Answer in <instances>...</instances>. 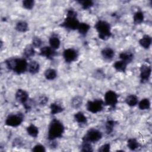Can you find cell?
<instances>
[{"instance_id":"ba28073f","label":"cell","mask_w":152,"mask_h":152,"mask_svg":"<svg viewBox=\"0 0 152 152\" xmlns=\"http://www.w3.org/2000/svg\"><path fill=\"white\" fill-rule=\"evenodd\" d=\"M118 95L112 90L107 91L104 96V103L106 106L115 109L118 102Z\"/></svg>"},{"instance_id":"f546056e","label":"cell","mask_w":152,"mask_h":152,"mask_svg":"<svg viewBox=\"0 0 152 152\" xmlns=\"http://www.w3.org/2000/svg\"><path fill=\"white\" fill-rule=\"evenodd\" d=\"M138 107L140 110H148L150 108V101L147 98H144L141 100L138 103Z\"/></svg>"},{"instance_id":"4316f807","label":"cell","mask_w":152,"mask_h":152,"mask_svg":"<svg viewBox=\"0 0 152 152\" xmlns=\"http://www.w3.org/2000/svg\"><path fill=\"white\" fill-rule=\"evenodd\" d=\"M27 133L33 138H36L39 135V128L33 124L29 125L26 128Z\"/></svg>"},{"instance_id":"7c38bea8","label":"cell","mask_w":152,"mask_h":152,"mask_svg":"<svg viewBox=\"0 0 152 152\" xmlns=\"http://www.w3.org/2000/svg\"><path fill=\"white\" fill-rule=\"evenodd\" d=\"M15 99L18 103L23 104L29 99L28 93L23 89H18L15 94Z\"/></svg>"},{"instance_id":"1f68e13d","label":"cell","mask_w":152,"mask_h":152,"mask_svg":"<svg viewBox=\"0 0 152 152\" xmlns=\"http://www.w3.org/2000/svg\"><path fill=\"white\" fill-rule=\"evenodd\" d=\"M80 150L83 152H91L93 151V147L91 143L86 141L82 140V142L80 146Z\"/></svg>"},{"instance_id":"484cf974","label":"cell","mask_w":152,"mask_h":152,"mask_svg":"<svg viewBox=\"0 0 152 152\" xmlns=\"http://www.w3.org/2000/svg\"><path fill=\"white\" fill-rule=\"evenodd\" d=\"M50 113L53 115L60 113L64 110V108L58 103H52L50 105Z\"/></svg>"},{"instance_id":"d6986e66","label":"cell","mask_w":152,"mask_h":152,"mask_svg":"<svg viewBox=\"0 0 152 152\" xmlns=\"http://www.w3.org/2000/svg\"><path fill=\"white\" fill-rule=\"evenodd\" d=\"M127 65H128L127 63L120 59L119 61H116V62H115V63L113 64V66L116 71L118 72H124L126 69Z\"/></svg>"},{"instance_id":"7a4b0ae2","label":"cell","mask_w":152,"mask_h":152,"mask_svg":"<svg viewBox=\"0 0 152 152\" xmlns=\"http://www.w3.org/2000/svg\"><path fill=\"white\" fill-rule=\"evenodd\" d=\"M65 131V127L59 120L53 119L49 125L47 138L49 141L55 140L56 138H60L63 136Z\"/></svg>"},{"instance_id":"6da1fadb","label":"cell","mask_w":152,"mask_h":152,"mask_svg":"<svg viewBox=\"0 0 152 152\" xmlns=\"http://www.w3.org/2000/svg\"><path fill=\"white\" fill-rule=\"evenodd\" d=\"M7 68L17 74H22L27 71L28 62L26 58L11 57L5 61Z\"/></svg>"},{"instance_id":"e0dca14e","label":"cell","mask_w":152,"mask_h":152,"mask_svg":"<svg viewBox=\"0 0 152 152\" xmlns=\"http://www.w3.org/2000/svg\"><path fill=\"white\" fill-rule=\"evenodd\" d=\"M102 57L106 60H111L115 56V51L110 48H105L101 51Z\"/></svg>"},{"instance_id":"ac0fdd59","label":"cell","mask_w":152,"mask_h":152,"mask_svg":"<svg viewBox=\"0 0 152 152\" xmlns=\"http://www.w3.org/2000/svg\"><path fill=\"white\" fill-rule=\"evenodd\" d=\"M119 58L121 60L125 61L128 64L131 63L134 59V54L132 52L128 51L122 52L119 53Z\"/></svg>"},{"instance_id":"603a6c76","label":"cell","mask_w":152,"mask_h":152,"mask_svg":"<svg viewBox=\"0 0 152 152\" xmlns=\"http://www.w3.org/2000/svg\"><path fill=\"white\" fill-rule=\"evenodd\" d=\"M15 29L18 32L25 33L28 30V23L25 21H19L16 23Z\"/></svg>"},{"instance_id":"277c9868","label":"cell","mask_w":152,"mask_h":152,"mask_svg":"<svg viewBox=\"0 0 152 152\" xmlns=\"http://www.w3.org/2000/svg\"><path fill=\"white\" fill-rule=\"evenodd\" d=\"M94 28L98 33L99 38L102 40H107L112 36L110 24L105 20H98L94 25Z\"/></svg>"},{"instance_id":"2e32d148","label":"cell","mask_w":152,"mask_h":152,"mask_svg":"<svg viewBox=\"0 0 152 152\" xmlns=\"http://www.w3.org/2000/svg\"><path fill=\"white\" fill-rule=\"evenodd\" d=\"M49 43L50 47L54 50L58 49L61 46V41L58 36L55 34L52 35L49 39Z\"/></svg>"},{"instance_id":"d590c367","label":"cell","mask_w":152,"mask_h":152,"mask_svg":"<svg viewBox=\"0 0 152 152\" xmlns=\"http://www.w3.org/2000/svg\"><path fill=\"white\" fill-rule=\"evenodd\" d=\"M34 1L33 0H24L22 1L23 7L27 10H31L34 6Z\"/></svg>"},{"instance_id":"44dd1931","label":"cell","mask_w":152,"mask_h":152,"mask_svg":"<svg viewBox=\"0 0 152 152\" xmlns=\"http://www.w3.org/2000/svg\"><path fill=\"white\" fill-rule=\"evenodd\" d=\"M140 146L141 145L140 142L137 140V139L134 138H129L127 141V147L129 150L132 151H135L138 150L139 148H140Z\"/></svg>"},{"instance_id":"30bf717a","label":"cell","mask_w":152,"mask_h":152,"mask_svg":"<svg viewBox=\"0 0 152 152\" xmlns=\"http://www.w3.org/2000/svg\"><path fill=\"white\" fill-rule=\"evenodd\" d=\"M63 58L67 64H70L77 60L78 54V52L73 48H68L64 50Z\"/></svg>"},{"instance_id":"9a60e30c","label":"cell","mask_w":152,"mask_h":152,"mask_svg":"<svg viewBox=\"0 0 152 152\" xmlns=\"http://www.w3.org/2000/svg\"><path fill=\"white\" fill-rule=\"evenodd\" d=\"M34 48L31 44H28L26 46L23 50V56L24 58L26 59H30L35 55Z\"/></svg>"},{"instance_id":"4dcf8cb0","label":"cell","mask_w":152,"mask_h":152,"mask_svg":"<svg viewBox=\"0 0 152 152\" xmlns=\"http://www.w3.org/2000/svg\"><path fill=\"white\" fill-rule=\"evenodd\" d=\"M116 124V122L112 119H108L105 123V128H106V132L107 134H110Z\"/></svg>"},{"instance_id":"8992f818","label":"cell","mask_w":152,"mask_h":152,"mask_svg":"<svg viewBox=\"0 0 152 152\" xmlns=\"http://www.w3.org/2000/svg\"><path fill=\"white\" fill-rule=\"evenodd\" d=\"M102 133L99 130L95 128L89 129L85 135L83 137L82 140L90 142L91 143H95L100 141L102 138Z\"/></svg>"},{"instance_id":"d4e9b609","label":"cell","mask_w":152,"mask_h":152,"mask_svg":"<svg viewBox=\"0 0 152 152\" xmlns=\"http://www.w3.org/2000/svg\"><path fill=\"white\" fill-rule=\"evenodd\" d=\"M125 103L131 107L136 106L138 103V98L135 94H129L125 98Z\"/></svg>"},{"instance_id":"5b68a950","label":"cell","mask_w":152,"mask_h":152,"mask_svg":"<svg viewBox=\"0 0 152 152\" xmlns=\"http://www.w3.org/2000/svg\"><path fill=\"white\" fill-rule=\"evenodd\" d=\"M24 118V116L21 112L10 114L5 121V124L11 127H17L22 124Z\"/></svg>"},{"instance_id":"d6a6232c","label":"cell","mask_w":152,"mask_h":152,"mask_svg":"<svg viewBox=\"0 0 152 152\" xmlns=\"http://www.w3.org/2000/svg\"><path fill=\"white\" fill-rule=\"evenodd\" d=\"M77 2L80 4V5L81 6V8L84 10H87L91 8L94 5L93 1H92L91 0L78 1Z\"/></svg>"},{"instance_id":"836d02e7","label":"cell","mask_w":152,"mask_h":152,"mask_svg":"<svg viewBox=\"0 0 152 152\" xmlns=\"http://www.w3.org/2000/svg\"><path fill=\"white\" fill-rule=\"evenodd\" d=\"M49 99L48 97L45 95H42L40 96L37 100V104L40 107H43L47 104L48 103Z\"/></svg>"},{"instance_id":"f35d334b","label":"cell","mask_w":152,"mask_h":152,"mask_svg":"<svg viewBox=\"0 0 152 152\" xmlns=\"http://www.w3.org/2000/svg\"><path fill=\"white\" fill-rule=\"evenodd\" d=\"M23 144V141L20 138H16L12 142V146L17 147V148H20Z\"/></svg>"},{"instance_id":"7402d4cb","label":"cell","mask_w":152,"mask_h":152,"mask_svg":"<svg viewBox=\"0 0 152 152\" xmlns=\"http://www.w3.org/2000/svg\"><path fill=\"white\" fill-rule=\"evenodd\" d=\"M90 29V26L86 23H80L77 30L78 33L83 37H85Z\"/></svg>"},{"instance_id":"74e56055","label":"cell","mask_w":152,"mask_h":152,"mask_svg":"<svg viewBox=\"0 0 152 152\" xmlns=\"http://www.w3.org/2000/svg\"><path fill=\"white\" fill-rule=\"evenodd\" d=\"M110 150V144L109 143H106L99 147L98 151L100 152H107Z\"/></svg>"},{"instance_id":"52a82bcc","label":"cell","mask_w":152,"mask_h":152,"mask_svg":"<svg viewBox=\"0 0 152 152\" xmlns=\"http://www.w3.org/2000/svg\"><path fill=\"white\" fill-rule=\"evenodd\" d=\"M104 106V101L102 99H95L93 100H89L86 103L87 110L92 113H97L101 112Z\"/></svg>"},{"instance_id":"9c48e42d","label":"cell","mask_w":152,"mask_h":152,"mask_svg":"<svg viewBox=\"0 0 152 152\" xmlns=\"http://www.w3.org/2000/svg\"><path fill=\"white\" fill-rule=\"evenodd\" d=\"M151 74V67L150 65L144 64L140 68V77L141 83H144L149 80Z\"/></svg>"},{"instance_id":"8fae6325","label":"cell","mask_w":152,"mask_h":152,"mask_svg":"<svg viewBox=\"0 0 152 152\" xmlns=\"http://www.w3.org/2000/svg\"><path fill=\"white\" fill-rule=\"evenodd\" d=\"M39 55L43 57L46 58L48 59L52 60L53 58L57 55V52L55 50L53 49L50 46H43L40 49Z\"/></svg>"},{"instance_id":"3957f363","label":"cell","mask_w":152,"mask_h":152,"mask_svg":"<svg viewBox=\"0 0 152 152\" xmlns=\"http://www.w3.org/2000/svg\"><path fill=\"white\" fill-rule=\"evenodd\" d=\"M80 21L77 18V12L71 8L67 10L66 17L60 24V26L69 30H77L80 24Z\"/></svg>"},{"instance_id":"e575fe53","label":"cell","mask_w":152,"mask_h":152,"mask_svg":"<svg viewBox=\"0 0 152 152\" xmlns=\"http://www.w3.org/2000/svg\"><path fill=\"white\" fill-rule=\"evenodd\" d=\"M43 44V41L38 36H34L31 40V45L34 48H39Z\"/></svg>"},{"instance_id":"f1b7e54d","label":"cell","mask_w":152,"mask_h":152,"mask_svg":"<svg viewBox=\"0 0 152 152\" xmlns=\"http://www.w3.org/2000/svg\"><path fill=\"white\" fill-rule=\"evenodd\" d=\"M144 19V15L141 11H137L133 16V21L135 25L140 24L142 23Z\"/></svg>"},{"instance_id":"4fadbf2b","label":"cell","mask_w":152,"mask_h":152,"mask_svg":"<svg viewBox=\"0 0 152 152\" xmlns=\"http://www.w3.org/2000/svg\"><path fill=\"white\" fill-rule=\"evenodd\" d=\"M40 71V64L36 61H31L28 63L27 71L31 74L34 75Z\"/></svg>"},{"instance_id":"5bb4252c","label":"cell","mask_w":152,"mask_h":152,"mask_svg":"<svg viewBox=\"0 0 152 152\" xmlns=\"http://www.w3.org/2000/svg\"><path fill=\"white\" fill-rule=\"evenodd\" d=\"M151 37L148 34L144 35L139 40V44L144 49H148L151 45Z\"/></svg>"},{"instance_id":"ffe728a7","label":"cell","mask_w":152,"mask_h":152,"mask_svg":"<svg viewBox=\"0 0 152 152\" xmlns=\"http://www.w3.org/2000/svg\"><path fill=\"white\" fill-rule=\"evenodd\" d=\"M74 118L78 124L84 125L87 123V118L82 112L80 111L75 113L74 115Z\"/></svg>"},{"instance_id":"8d00e7d4","label":"cell","mask_w":152,"mask_h":152,"mask_svg":"<svg viewBox=\"0 0 152 152\" xmlns=\"http://www.w3.org/2000/svg\"><path fill=\"white\" fill-rule=\"evenodd\" d=\"M34 152H45L46 151V148L44 145L42 144H36L35 145L31 150Z\"/></svg>"},{"instance_id":"83f0119b","label":"cell","mask_w":152,"mask_h":152,"mask_svg":"<svg viewBox=\"0 0 152 152\" xmlns=\"http://www.w3.org/2000/svg\"><path fill=\"white\" fill-rule=\"evenodd\" d=\"M44 76L47 80H53L57 77L56 71L53 68H48L45 71Z\"/></svg>"},{"instance_id":"cb8c5ba5","label":"cell","mask_w":152,"mask_h":152,"mask_svg":"<svg viewBox=\"0 0 152 152\" xmlns=\"http://www.w3.org/2000/svg\"><path fill=\"white\" fill-rule=\"evenodd\" d=\"M83 103V99L80 96H74L71 101V106L75 109L80 108Z\"/></svg>"}]
</instances>
